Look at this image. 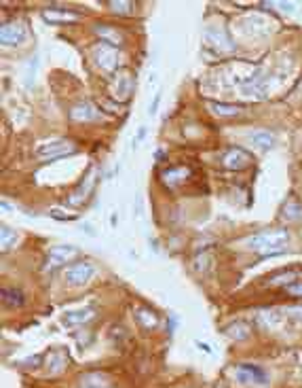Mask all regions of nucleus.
<instances>
[{"label": "nucleus", "mask_w": 302, "mask_h": 388, "mask_svg": "<svg viewBox=\"0 0 302 388\" xmlns=\"http://www.w3.org/2000/svg\"><path fill=\"white\" fill-rule=\"evenodd\" d=\"M289 240V233L287 229H273V231H262V233H256L245 240V246L251 251H260L264 257H271V255H277L285 251V244Z\"/></svg>", "instance_id": "obj_1"}, {"label": "nucleus", "mask_w": 302, "mask_h": 388, "mask_svg": "<svg viewBox=\"0 0 302 388\" xmlns=\"http://www.w3.org/2000/svg\"><path fill=\"white\" fill-rule=\"evenodd\" d=\"M95 274V267L87 261H76V263H72L64 269V278L68 282V287H82V285H87V282L93 278Z\"/></svg>", "instance_id": "obj_2"}, {"label": "nucleus", "mask_w": 302, "mask_h": 388, "mask_svg": "<svg viewBox=\"0 0 302 388\" xmlns=\"http://www.w3.org/2000/svg\"><path fill=\"white\" fill-rule=\"evenodd\" d=\"M235 373H237V380L243 382V384H253L258 388L269 386L267 371H264L262 367H258V365H253V363H241Z\"/></svg>", "instance_id": "obj_3"}, {"label": "nucleus", "mask_w": 302, "mask_h": 388, "mask_svg": "<svg viewBox=\"0 0 302 388\" xmlns=\"http://www.w3.org/2000/svg\"><path fill=\"white\" fill-rule=\"evenodd\" d=\"M76 149L70 145V140H53V143H47V145H40L36 149L38 157H45V159H57V157H64V155H72Z\"/></svg>", "instance_id": "obj_4"}, {"label": "nucleus", "mask_w": 302, "mask_h": 388, "mask_svg": "<svg viewBox=\"0 0 302 388\" xmlns=\"http://www.w3.org/2000/svg\"><path fill=\"white\" fill-rule=\"evenodd\" d=\"M28 39V28L19 21L13 23H5L3 30H0V41H3L5 47L9 45H21L23 41Z\"/></svg>", "instance_id": "obj_5"}, {"label": "nucleus", "mask_w": 302, "mask_h": 388, "mask_svg": "<svg viewBox=\"0 0 302 388\" xmlns=\"http://www.w3.org/2000/svg\"><path fill=\"white\" fill-rule=\"evenodd\" d=\"M95 62L102 70L106 73H112V70L118 66V57H116V47H110V45H104L100 43L95 47Z\"/></svg>", "instance_id": "obj_6"}, {"label": "nucleus", "mask_w": 302, "mask_h": 388, "mask_svg": "<svg viewBox=\"0 0 302 388\" xmlns=\"http://www.w3.org/2000/svg\"><path fill=\"white\" fill-rule=\"evenodd\" d=\"M249 153H245L243 149H239V147H233V149H228L224 155H222V163L226 168H231V170H243L249 166Z\"/></svg>", "instance_id": "obj_7"}, {"label": "nucleus", "mask_w": 302, "mask_h": 388, "mask_svg": "<svg viewBox=\"0 0 302 388\" xmlns=\"http://www.w3.org/2000/svg\"><path fill=\"white\" fill-rule=\"evenodd\" d=\"M70 117H72L74 121L87 123V121L100 119L102 113H100V109H95L91 102H80V104H76V107H72V109H70Z\"/></svg>", "instance_id": "obj_8"}, {"label": "nucleus", "mask_w": 302, "mask_h": 388, "mask_svg": "<svg viewBox=\"0 0 302 388\" xmlns=\"http://www.w3.org/2000/svg\"><path fill=\"white\" fill-rule=\"evenodd\" d=\"M68 365V357L64 350H51L49 357H47V373L49 375H57L62 373Z\"/></svg>", "instance_id": "obj_9"}, {"label": "nucleus", "mask_w": 302, "mask_h": 388, "mask_svg": "<svg viewBox=\"0 0 302 388\" xmlns=\"http://www.w3.org/2000/svg\"><path fill=\"white\" fill-rule=\"evenodd\" d=\"M42 19L49 21V23H68V21L80 19V15H78V13H72V11L51 9V11H42Z\"/></svg>", "instance_id": "obj_10"}, {"label": "nucleus", "mask_w": 302, "mask_h": 388, "mask_svg": "<svg viewBox=\"0 0 302 388\" xmlns=\"http://www.w3.org/2000/svg\"><path fill=\"white\" fill-rule=\"evenodd\" d=\"M78 255V249L76 246H68V244H57V246H51L49 249V257L53 259L55 263H64L68 261L70 257Z\"/></svg>", "instance_id": "obj_11"}, {"label": "nucleus", "mask_w": 302, "mask_h": 388, "mask_svg": "<svg viewBox=\"0 0 302 388\" xmlns=\"http://www.w3.org/2000/svg\"><path fill=\"white\" fill-rule=\"evenodd\" d=\"M93 316V310L91 308H82V310H72V312H66L62 316V323L68 325V327H74V325H82L87 323Z\"/></svg>", "instance_id": "obj_12"}, {"label": "nucleus", "mask_w": 302, "mask_h": 388, "mask_svg": "<svg viewBox=\"0 0 302 388\" xmlns=\"http://www.w3.org/2000/svg\"><path fill=\"white\" fill-rule=\"evenodd\" d=\"M80 388H110V380L106 373H87L80 378Z\"/></svg>", "instance_id": "obj_13"}, {"label": "nucleus", "mask_w": 302, "mask_h": 388, "mask_svg": "<svg viewBox=\"0 0 302 388\" xmlns=\"http://www.w3.org/2000/svg\"><path fill=\"white\" fill-rule=\"evenodd\" d=\"M95 32L100 34V41L104 45H110V47H116L123 43V37H120V32H116L114 28H108V26H98Z\"/></svg>", "instance_id": "obj_14"}, {"label": "nucleus", "mask_w": 302, "mask_h": 388, "mask_svg": "<svg viewBox=\"0 0 302 388\" xmlns=\"http://www.w3.org/2000/svg\"><path fill=\"white\" fill-rule=\"evenodd\" d=\"M3 303L7 308H21L26 303V297L19 289H3Z\"/></svg>", "instance_id": "obj_15"}, {"label": "nucleus", "mask_w": 302, "mask_h": 388, "mask_svg": "<svg viewBox=\"0 0 302 388\" xmlns=\"http://www.w3.org/2000/svg\"><path fill=\"white\" fill-rule=\"evenodd\" d=\"M188 170L186 168H167L163 172V183L169 185V187H176L178 183H184Z\"/></svg>", "instance_id": "obj_16"}, {"label": "nucleus", "mask_w": 302, "mask_h": 388, "mask_svg": "<svg viewBox=\"0 0 302 388\" xmlns=\"http://www.w3.org/2000/svg\"><path fill=\"white\" fill-rule=\"evenodd\" d=\"M136 319H138L142 329H154L156 325H159V316H156L152 310H146V308H140L136 312Z\"/></svg>", "instance_id": "obj_17"}, {"label": "nucleus", "mask_w": 302, "mask_h": 388, "mask_svg": "<svg viewBox=\"0 0 302 388\" xmlns=\"http://www.w3.org/2000/svg\"><path fill=\"white\" fill-rule=\"evenodd\" d=\"M209 111L215 115V117H235L239 115V107L235 104H222V102H209L207 104Z\"/></svg>", "instance_id": "obj_18"}, {"label": "nucleus", "mask_w": 302, "mask_h": 388, "mask_svg": "<svg viewBox=\"0 0 302 388\" xmlns=\"http://www.w3.org/2000/svg\"><path fill=\"white\" fill-rule=\"evenodd\" d=\"M15 242H17V231L11 229L9 225H3V229H0V244H3V253L13 249Z\"/></svg>", "instance_id": "obj_19"}, {"label": "nucleus", "mask_w": 302, "mask_h": 388, "mask_svg": "<svg viewBox=\"0 0 302 388\" xmlns=\"http://www.w3.org/2000/svg\"><path fill=\"white\" fill-rule=\"evenodd\" d=\"M298 278H302V269H287V272H283L279 276H273L269 280V285H285V282L287 285H294Z\"/></svg>", "instance_id": "obj_20"}, {"label": "nucleus", "mask_w": 302, "mask_h": 388, "mask_svg": "<svg viewBox=\"0 0 302 388\" xmlns=\"http://www.w3.org/2000/svg\"><path fill=\"white\" fill-rule=\"evenodd\" d=\"M273 134H269V132H251V143L256 145L258 149H262V151H269L271 147H273Z\"/></svg>", "instance_id": "obj_21"}, {"label": "nucleus", "mask_w": 302, "mask_h": 388, "mask_svg": "<svg viewBox=\"0 0 302 388\" xmlns=\"http://www.w3.org/2000/svg\"><path fill=\"white\" fill-rule=\"evenodd\" d=\"M224 333L228 337H233V339H245L249 335V329L245 323H233L228 329H224Z\"/></svg>", "instance_id": "obj_22"}, {"label": "nucleus", "mask_w": 302, "mask_h": 388, "mask_svg": "<svg viewBox=\"0 0 302 388\" xmlns=\"http://www.w3.org/2000/svg\"><path fill=\"white\" fill-rule=\"evenodd\" d=\"M283 217H285L287 221H298V219H302V206L296 204L294 199H292V202H287V206L283 208Z\"/></svg>", "instance_id": "obj_23"}, {"label": "nucleus", "mask_w": 302, "mask_h": 388, "mask_svg": "<svg viewBox=\"0 0 302 388\" xmlns=\"http://www.w3.org/2000/svg\"><path fill=\"white\" fill-rule=\"evenodd\" d=\"M131 87H134V85H131L129 73H123V75L116 77V89H118V93H125V96H127V93L131 91Z\"/></svg>", "instance_id": "obj_24"}, {"label": "nucleus", "mask_w": 302, "mask_h": 388, "mask_svg": "<svg viewBox=\"0 0 302 388\" xmlns=\"http://www.w3.org/2000/svg\"><path fill=\"white\" fill-rule=\"evenodd\" d=\"M108 5H110V9L116 11V13H123V15L134 13V3H108Z\"/></svg>", "instance_id": "obj_25"}, {"label": "nucleus", "mask_w": 302, "mask_h": 388, "mask_svg": "<svg viewBox=\"0 0 302 388\" xmlns=\"http://www.w3.org/2000/svg\"><path fill=\"white\" fill-rule=\"evenodd\" d=\"M285 316H287V319L292 321V323L302 325V308H292V310H287Z\"/></svg>", "instance_id": "obj_26"}, {"label": "nucleus", "mask_w": 302, "mask_h": 388, "mask_svg": "<svg viewBox=\"0 0 302 388\" xmlns=\"http://www.w3.org/2000/svg\"><path fill=\"white\" fill-rule=\"evenodd\" d=\"M285 293H289V295H294V297H302V282L287 285V287H285Z\"/></svg>", "instance_id": "obj_27"}, {"label": "nucleus", "mask_w": 302, "mask_h": 388, "mask_svg": "<svg viewBox=\"0 0 302 388\" xmlns=\"http://www.w3.org/2000/svg\"><path fill=\"white\" fill-rule=\"evenodd\" d=\"M51 217H53V219H59V221H74V219H76L74 215H64V213H57V210H51Z\"/></svg>", "instance_id": "obj_28"}, {"label": "nucleus", "mask_w": 302, "mask_h": 388, "mask_svg": "<svg viewBox=\"0 0 302 388\" xmlns=\"http://www.w3.org/2000/svg\"><path fill=\"white\" fill-rule=\"evenodd\" d=\"M159 102H161V93H156V98L152 100L150 109H148V115H154V113H156V109H159Z\"/></svg>", "instance_id": "obj_29"}, {"label": "nucleus", "mask_w": 302, "mask_h": 388, "mask_svg": "<svg viewBox=\"0 0 302 388\" xmlns=\"http://www.w3.org/2000/svg\"><path fill=\"white\" fill-rule=\"evenodd\" d=\"M197 346H199L201 350H205V352H207V355H209V352H211V348H209L207 344H205V342H197Z\"/></svg>", "instance_id": "obj_30"}]
</instances>
